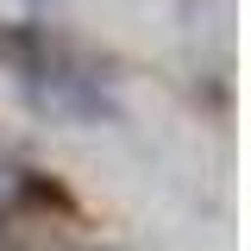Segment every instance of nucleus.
Listing matches in <instances>:
<instances>
[{"instance_id":"nucleus-1","label":"nucleus","mask_w":251,"mask_h":251,"mask_svg":"<svg viewBox=\"0 0 251 251\" xmlns=\"http://www.w3.org/2000/svg\"><path fill=\"white\" fill-rule=\"evenodd\" d=\"M13 195H19V170H13V163H6V157H0V207H6V201H13Z\"/></svg>"}]
</instances>
